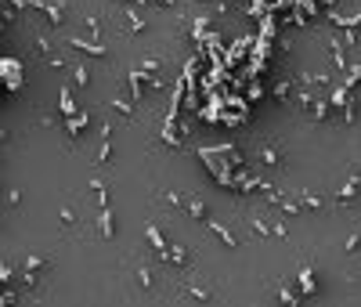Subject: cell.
I'll return each mask as SVG.
<instances>
[{
	"instance_id": "1",
	"label": "cell",
	"mask_w": 361,
	"mask_h": 307,
	"mask_svg": "<svg viewBox=\"0 0 361 307\" xmlns=\"http://www.w3.org/2000/svg\"><path fill=\"white\" fill-rule=\"evenodd\" d=\"M69 43H72V47H80V51H87V54H94V58H105V54H109V47H105V43H98V40H80V36H69Z\"/></svg>"
},
{
	"instance_id": "2",
	"label": "cell",
	"mask_w": 361,
	"mask_h": 307,
	"mask_svg": "<svg viewBox=\"0 0 361 307\" xmlns=\"http://www.w3.org/2000/svg\"><path fill=\"white\" fill-rule=\"evenodd\" d=\"M90 127V112L87 109H76V112H72L69 116V137H76V134H83Z\"/></svg>"
},
{
	"instance_id": "3",
	"label": "cell",
	"mask_w": 361,
	"mask_h": 307,
	"mask_svg": "<svg viewBox=\"0 0 361 307\" xmlns=\"http://www.w3.org/2000/svg\"><path fill=\"white\" fill-rule=\"evenodd\" d=\"M206 224H209V232H213V235H217L224 246H228V250H238V239H235V235H231V232H228V228H224L220 221H206Z\"/></svg>"
},
{
	"instance_id": "4",
	"label": "cell",
	"mask_w": 361,
	"mask_h": 307,
	"mask_svg": "<svg viewBox=\"0 0 361 307\" xmlns=\"http://www.w3.org/2000/svg\"><path fill=\"white\" fill-rule=\"evenodd\" d=\"M116 235V221H112V206L105 203L101 206V239H112Z\"/></svg>"
},
{
	"instance_id": "5",
	"label": "cell",
	"mask_w": 361,
	"mask_h": 307,
	"mask_svg": "<svg viewBox=\"0 0 361 307\" xmlns=\"http://www.w3.org/2000/svg\"><path fill=\"white\" fill-rule=\"evenodd\" d=\"M184 210L191 213L195 221H202V217H206V203H202V199H188V203H184Z\"/></svg>"
},
{
	"instance_id": "6",
	"label": "cell",
	"mask_w": 361,
	"mask_h": 307,
	"mask_svg": "<svg viewBox=\"0 0 361 307\" xmlns=\"http://www.w3.org/2000/svg\"><path fill=\"white\" fill-rule=\"evenodd\" d=\"M145 235H148V242H152V250H156V253L163 250V246H167V239H163V232H159L156 224H148V232H145Z\"/></svg>"
},
{
	"instance_id": "7",
	"label": "cell",
	"mask_w": 361,
	"mask_h": 307,
	"mask_svg": "<svg viewBox=\"0 0 361 307\" xmlns=\"http://www.w3.org/2000/svg\"><path fill=\"white\" fill-rule=\"evenodd\" d=\"M58 90H62V112H65V116H72V112H76V101H72V87H58Z\"/></svg>"
},
{
	"instance_id": "8",
	"label": "cell",
	"mask_w": 361,
	"mask_h": 307,
	"mask_svg": "<svg viewBox=\"0 0 361 307\" xmlns=\"http://www.w3.org/2000/svg\"><path fill=\"white\" fill-rule=\"evenodd\" d=\"M300 286H304V293H307V297L318 293V282H314V275H311V271H300Z\"/></svg>"
},
{
	"instance_id": "9",
	"label": "cell",
	"mask_w": 361,
	"mask_h": 307,
	"mask_svg": "<svg viewBox=\"0 0 361 307\" xmlns=\"http://www.w3.org/2000/svg\"><path fill=\"white\" fill-rule=\"evenodd\" d=\"M127 18H130V33H134V36H141V33H145V18H138V14H134L130 7H127Z\"/></svg>"
},
{
	"instance_id": "10",
	"label": "cell",
	"mask_w": 361,
	"mask_h": 307,
	"mask_svg": "<svg viewBox=\"0 0 361 307\" xmlns=\"http://www.w3.org/2000/svg\"><path fill=\"white\" fill-rule=\"evenodd\" d=\"M289 94H293V83H289V80H278V83H275V98H282V101H285Z\"/></svg>"
},
{
	"instance_id": "11",
	"label": "cell",
	"mask_w": 361,
	"mask_h": 307,
	"mask_svg": "<svg viewBox=\"0 0 361 307\" xmlns=\"http://www.w3.org/2000/svg\"><path fill=\"white\" fill-rule=\"evenodd\" d=\"M138 282H141L145 289H152V286H156V275L148 271V268H138Z\"/></svg>"
},
{
	"instance_id": "12",
	"label": "cell",
	"mask_w": 361,
	"mask_h": 307,
	"mask_svg": "<svg viewBox=\"0 0 361 307\" xmlns=\"http://www.w3.org/2000/svg\"><path fill=\"white\" fill-rule=\"evenodd\" d=\"M72 80H76L80 87H87V83H90V72H87V65H76V69H72Z\"/></svg>"
},
{
	"instance_id": "13",
	"label": "cell",
	"mask_w": 361,
	"mask_h": 307,
	"mask_svg": "<svg viewBox=\"0 0 361 307\" xmlns=\"http://www.w3.org/2000/svg\"><path fill=\"white\" fill-rule=\"evenodd\" d=\"M40 268H47L43 257H25V271H40Z\"/></svg>"
},
{
	"instance_id": "14",
	"label": "cell",
	"mask_w": 361,
	"mask_h": 307,
	"mask_svg": "<svg viewBox=\"0 0 361 307\" xmlns=\"http://www.w3.org/2000/svg\"><path fill=\"white\" fill-rule=\"evenodd\" d=\"M260 156H264V163H271V166H275V163H282V156H278V152L271 148V145H264V152H260Z\"/></svg>"
},
{
	"instance_id": "15",
	"label": "cell",
	"mask_w": 361,
	"mask_h": 307,
	"mask_svg": "<svg viewBox=\"0 0 361 307\" xmlns=\"http://www.w3.org/2000/svg\"><path fill=\"white\" fill-rule=\"evenodd\" d=\"M87 29H90L94 36H101V18H98V14H87Z\"/></svg>"
},
{
	"instance_id": "16",
	"label": "cell",
	"mask_w": 361,
	"mask_h": 307,
	"mask_svg": "<svg viewBox=\"0 0 361 307\" xmlns=\"http://www.w3.org/2000/svg\"><path fill=\"white\" fill-rule=\"evenodd\" d=\"M249 228H253V232H257L260 239H267V235H271V228H267L264 221H249Z\"/></svg>"
},
{
	"instance_id": "17",
	"label": "cell",
	"mask_w": 361,
	"mask_h": 307,
	"mask_svg": "<svg viewBox=\"0 0 361 307\" xmlns=\"http://www.w3.org/2000/svg\"><path fill=\"white\" fill-rule=\"evenodd\" d=\"M112 109H119L123 116H130V101H127V98H112Z\"/></svg>"
},
{
	"instance_id": "18",
	"label": "cell",
	"mask_w": 361,
	"mask_h": 307,
	"mask_svg": "<svg viewBox=\"0 0 361 307\" xmlns=\"http://www.w3.org/2000/svg\"><path fill=\"white\" fill-rule=\"evenodd\" d=\"M163 203H170V206H180V203H184V199H180L177 192H163Z\"/></svg>"
},
{
	"instance_id": "19",
	"label": "cell",
	"mask_w": 361,
	"mask_h": 307,
	"mask_svg": "<svg viewBox=\"0 0 361 307\" xmlns=\"http://www.w3.org/2000/svg\"><path fill=\"white\" fill-rule=\"evenodd\" d=\"M304 206H311V210H318V206H322V199H318V195H311V192H307V195H304Z\"/></svg>"
},
{
	"instance_id": "20",
	"label": "cell",
	"mask_w": 361,
	"mask_h": 307,
	"mask_svg": "<svg viewBox=\"0 0 361 307\" xmlns=\"http://www.w3.org/2000/svg\"><path fill=\"white\" fill-rule=\"evenodd\" d=\"M36 51H40V54H47V58H51V43H47V40H43V36H40V40H36Z\"/></svg>"
}]
</instances>
